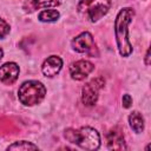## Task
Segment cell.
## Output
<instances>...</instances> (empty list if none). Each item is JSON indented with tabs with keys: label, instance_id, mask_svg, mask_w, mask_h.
Returning a JSON list of instances; mask_svg holds the SVG:
<instances>
[{
	"label": "cell",
	"instance_id": "1",
	"mask_svg": "<svg viewBox=\"0 0 151 151\" xmlns=\"http://www.w3.org/2000/svg\"><path fill=\"white\" fill-rule=\"evenodd\" d=\"M134 17V11L131 7L122 8L114 20V37L119 54L122 57H129L132 53V45L129 38V25Z\"/></svg>",
	"mask_w": 151,
	"mask_h": 151
},
{
	"label": "cell",
	"instance_id": "2",
	"mask_svg": "<svg viewBox=\"0 0 151 151\" xmlns=\"http://www.w3.org/2000/svg\"><path fill=\"white\" fill-rule=\"evenodd\" d=\"M65 138L72 143L77 144L85 150H97L100 146V136L93 127L83 126L78 130L67 129L65 131Z\"/></svg>",
	"mask_w": 151,
	"mask_h": 151
},
{
	"label": "cell",
	"instance_id": "3",
	"mask_svg": "<svg viewBox=\"0 0 151 151\" xmlns=\"http://www.w3.org/2000/svg\"><path fill=\"white\" fill-rule=\"evenodd\" d=\"M111 5L112 0H80L77 11L84 19L96 22L109 12Z\"/></svg>",
	"mask_w": 151,
	"mask_h": 151
},
{
	"label": "cell",
	"instance_id": "4",
	"mask_svg": "<svg viewBox=\"0 0 151 151\" xmlns=\"http://www.w3.org/2000/svg\"><path fill=\"white\" fill-rule=\"evenodd\" d=\"M46 94L45 86L38 80H28L20 85L18 91V98L21 104L26 106H33L39 104Z\"/></svg>",
	"mask_w": 151,
	"mask_h": 151
},
{
	"label": "cell",
	"instance_id": "5",
	"mask_svg": "<svg viewBox=\"0 0 151 151\" xmlns=\"http://www.w3.org/2000/svg\"><path fill=\"white\" fill-rule=\"evenodd\" d=\"M104 86V79L103 78H96L88 81L81 91V100L86 106H93L99 96V90Z\"/></svg>",
	"mask_w": 151,
	"mask_h": 151
},
{
	"label": "cell",
	"instance_id": "6",
	"mask_svg": "<svg viewBox=\"0 0 151 151\" xmlns=\"http://www.w3.org/2000/svg\"><path fill=\"white\" fill-rule=\"evenodd\" d=\"M71 45L72 48L78 53H91V51L96 47L93 37L90 32H83L76 38H73Z\"/></svg>",
	"mask_w": 151,
	"mask_h": 151
},
{
	"label": "cell",
	"instance_id": "7",
	"mask_svg": "<svg viewBox=\"0 0 151 151\" xmlns=\"http://www.w3.org/2000/svg\"><path fill=\"white\" fill-rule=\"evenodd\" d=\"M93 70H94V66L92 63H90L87 60H78V61H74L71 64L70 74L72 77V79H74V80H83Z\"/></svg>",
	"mask_w": 151,
	"mask_h": 151
},
{
	"label": "cell",
	"instance_id": "8",
	"mask_svg": "<svg viewBox=\"0 0 151 151\" xmlns=\"http://www.w3.org/2000/svg\"><path fill=\"white\" fill-rule=\"evenodd\" d=\"M106 140H107V147L110 150H126L127 149L123 131L119 127L111 129L106 134Z\"/></svg>",
	"mask_w": 151,
	"mask_h": 151
},
{
	"label": "cell",
	"instance_id": "9",
	"mask_svg": "<svg viewBox=\"0 0 151 151\" xmlns=\"http://www.w3.org/2000/svg\"><path fill=\"white\" fill-rule=\"evenodd\" d=\"M19 76V66L15 63H5L0 66V81L11 85L13 84Z\"/></svg>",
	"mask_w": 151,
	"mask_h": 151
},
{
	"label": "cell",
	"instance_id": "10",
	"mask_svg": "<svg viewBox=\"0 0 151 151\" xmlns=\"http://www.w3.org/2000/svg\"><path fill=\"white\" fill-rule=\"evenodd\" d=\"M61 67H63L61 58L58 57V55H51L47 59H45V61L42 63L41 71H42L44 76L52 78V77L57 76L60 72Z\"/></svg>",
	"mask_w": 151,
	"mask_h": 151
},
{
	"label": "cell",
	"instance_id": "11",
	"mask_svg": "<svg viewBox=\"0 0 151 151\" xmlns=\"http://www.w3.org/2000/svg\"><path fill=\"white\" fill-rule=\"evenodd\" d=\"M129 124H130V127L136 133L143 132V130H144V118H143L142 113L138 112V111H133L132 113H130Z\"/></svg>",
	"mask_w": 151,
	"mask_h": 151
},
{
	"label": "cell",
	"instance_id": "12",
	"mask_svg": "<svg viewBox=\"0 0 151 151\" xmlns=\"http://www.w3.org/2000/svg\"><path fill=\"white\" fill-rule=\"evenodd\" d=\"M60 14L57 9H44L39 13L38 19L42 22H53L59 19Z\"/></svg>",
	"mask_w": 151,
	"mask_h": 151
},
{
	"label": "cell",
	"instance_id": "13",
	"mask_svg": "<svg viewBox=\"0 0 151 151\" xmlns=\"http://www.w3.org/2000/svg\"><path fill=\"white\" fill-rule=\"evenodd\" d=\"M32 5V9L37 8H47V7H57L61 4V0H31L29 2Z\"/></svg>",
	"mask_w": 151,
	"mask_h": 151
},
{
	"label": "cell",
	"instance_id": "14",
	"mask_svg": "<svg viewBox=\"0 0 151 151\" xmlns=\"http://www.w3.org/2000/svg\"><path fill=\"white\" fill-rule=\"evenodd\" d=\"M39 147L29 142L26 140H19V142H14L13 144L7 146V150H38Z\"/></svg>",
	"mask_w": 151,
	"mask_h": 151
},
{
	"label": "cell",
	"instance_id": "15",
	"mask_svg": "<svg viewBox=\"0 0 151 151\" xmlns=\"http://www.w3.org/2000/svg\"><path fill=\"white\" fill-rule=\"evenodd\" d=\"M9 25L4 20V19H1L0 18V39H2V38H5L8 33H9Z\"/></svg>",
	"mask_w": 151,
	"mask_h": 151
},
{
	"label": "cell",
	"instance_id": "16",
	"mask_svg": "<svg viewBox=\"0 0 151 151\" xmlns=\"http://www.w3.org/2000/svg\"><path fill=\"white\" fill-rule=\"evenodd\" d=\"M122 103H123V106H124L125 109H129V107L131 106V104H132V98H131V96H130V94H124L123 98H122Z\"/></svg>",
	"mask_w": 151,
	"mask_h": 151
},
{
	"label": "cell",
	"instance_id": "17",
	"mask_svg": "<svg viewBox=\"0 0 151 151\" xmlns=\"http://www.w3.org/2000/svg\"><path fill=\"white\" fill-rule=\"evenodd\" d=\"M149 58H150V50H147V51H146V55H145V64H146V65H149V64H150Z\"/></svg>",
	"mask_w": 151,
	"mask_h": 151
},
{
	"label": "cell",
	"instance_id": "18",
	"mask_svg": "<svg viewBox=\"0 0 151 151\" xmlns=\"http://www.w3.org/2000/svg\"><path fill=\"white\" fill-rule=\"evenodd\" d=\"M2 57H4V51H2L1 48H0V60L2 59Z\"/></svg>",
	"mask_w": 151,
	"mask_h": 151
}]
</instances>
